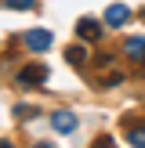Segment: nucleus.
<instances>
[{
	"label": "nucleus",
	"instance_id": "39448f33",
	"mask_svg": "<svg viewBox=\"0 0 145 148\" xmlns=\"http://www.w3.org/2000/svg\"><path fill=\"white\" fill-rule=\"evenodd\" d=\"M127 18H130V11H127L123 4H113V7L105 11V25H123Z\"/></svg>",
	"mask_w": 145,
	"mask_h": 148
},
{
	"label": "nucleus",
	"instance_id": "f257e3e1",
	"mask_svg": "<svg viewBox=\"0 0 145 148\" xmlns=\"http://www.w3.org/2000/svg\"><path fill=\"white\" fill-rule=\"evenodd\" d=\"M18 83H22V87H33V83H47V69H44V65H26V69L18 72Z\"/></svg>",
	"mask_w": 145,
	"mask_h": 148
},
{
	"label": "nucleus",
	"instance_id": "1a4fd4ad",
	"mask_svg": "<svg viewBox=\"0 0 145 148\" xmlns=\"http://www.w3.org/2000/svg\"><path fill=\"white\" fill-rule=\"evenodd\" d=\"M7 7H11V11H29V7H33V0H4Z\"/></svg>",
	"mask_w": 145,
	"mask_h": 148
},
{
	"label": "nucleus",
	"instance_id": "423d86ee",
	"mask_svg": "<svg viewBox=\"0 0 145 148\" xmlns=\"http://www.w3.org/2000/svg\"><path fill=\"white\" fill-rule=\"evenodd\" d=\"M65 62H69V65H76V69H80V65L87 62V51H84V47L76 43V47H69V51H65Z\"/></svg>",
	"mask_w": 145,
	"mask_h": 148
},
{
	"label": "nucleus",
	"instance_id": "7ed1b4c3",
	"mask_svg": "<svg viewBox=\"0 0 145 148\" xmlns=\"http://www.w3.org/2000/svg\"><path fill=\"white\" fill-rule=\"evenodd\" d=\"M51 127H55L58 134H72V130H76V116L72 112H55L51 116Z\"/></svg>",
	"mask_w": 145,
	"mask_h": 148
},
{
	"label": "nucleus",
	"instance_id": "0eeeda50",
	"mask_svg": "<svg viewBox=\"0 0 145 148\" xmlns=\"http://www.w3.org/2000/svg\"><path fill=\"white\" fill-rule=\"evenodd\" d=\"M127 54H134V58H145V40H142V36L127 40Z\"/></svg>",
	"mask_w": 145,
	"mask_h": 148
},
{
	"label": "nucleus",
	"instance_id": "f03ea898",
	"mask_svg": "<svg viewBox=\"0 0 145 148\" xmlns=\"http://www.w3.org/2000/svg\"><path fill=\"white\" fill-rule=\"evenodd\" d=\"M76 33H80V40H98V36H102V22L98 18H80L76 22Z\"/></svg>",
	"mask_w": 145,
	"mask_h": 148
},
{
	"label": "nucleus",
	"instance_id": "9d476101",
	"mask_svg": "<svg viewBox=\"0 0 145 148\" xmlns=\"http://www.w3.org/2000/svg\"><path fill=\"white\" fill-rule=\"evenodd\" d=\"M14 112H18V116H26V119H29V116H36V108H33V105H18Z\"/></svg>",
	"mask_w": 145,
	"mask_h": 148
},
{
	"label": "nucleus",
	"instance_id": "20e7f679",
	"mask_svg": "<svg viewBox=\"0 0 145 148\" xmlns=\"http://www.w3.org/2000/svg\"><path fill=\"white\" fill-rule=\"evenodd\" d=\"M26 43L33 51H47L51 47V33H47V29H29V33H26Z\"/></svg>",
	"mask_w": 145,
	"mask_h": 148
},
{
	"label": "nucleus",
	"instance_id": "6e6552de",
	"mask_svg": "<svg viewBox=\"0 0 145 148\" xmlns=\"http://www.w3.org/2000/svg\"><path fill=\"white\" fill-rule=\"evenodd\" d=\"M127 141L138 145V148H145V130H142V127H130V130H127Z\"/></svg>",
	"mask_w": 145,
	"mask_h": 148
}]
</instances>
